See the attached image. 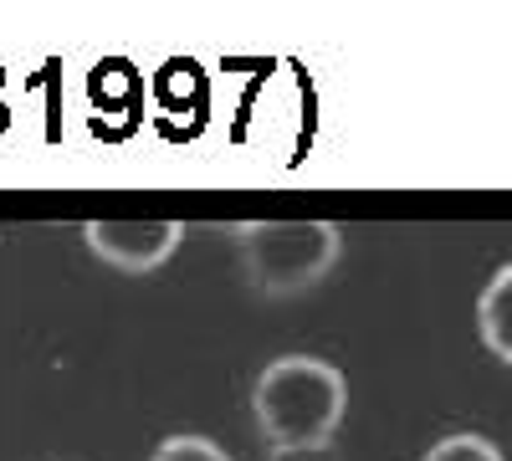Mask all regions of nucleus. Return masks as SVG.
Wrapping results in <instances>:
<instances>
[{
	"label": "nucleus",
	"mask_w": 512,
	"mask_h": 461,
	"mask_svg": "<svg viewBox=\"0 0 512 461\" xmlns=\"http://www.w3.org/2000/svg\"><path fill=\"white\" fill-rule=\"evenodd\" d=\"M344 410H349L344 369L313 354H282L251 385V421L272 451L333 446Z\"/></svg>",
	"instance_id": "nucleus-1"
},
{
	"label": "nucleus",
	"mask_w": 512,
	"mask_h": 461,
	"mask_svg": "<svg viewBox=\"0 0 512 461\" xmlns=\"http://www.w3.org/2000/svg\"><path fill=\"white\" fill-rule=\"evenodd\" d=\"M231 236L241 272L262 298H297L344 257V231L333 221H241Z\"/></svg>",
	"instance_id": "nucleus-2"
},
{
	"label": "nucleus",
	"mask_w": 512,
	"mask_h": 461,
	"mask_svg": "<svg viewBox=\"0 0 512 461\" xmlns=\"http://www.w3.org/2000/svg\"><path fill=\"white\" fill-rule=\"evenodd\" d=\"M88 251L113 272H159L185 241V221H88Z\"/></svg>",
	"instance_id": "nucleus-3"
},
{
	"label": "nucleus",
	"mask_w": 512,
	"mask_h": 461,
	"mask_svg": "<svg viewBox=\"0 0 512 461\" xmlns=\"http://www.w3.org/2000/svg\"><path fill=\"white\" fill-rule=\"evenodd\" d=\"M477 333L492 349V359H502L512 369V262L492 272V282L477 292Z\"/></svg>",
	"instance_id": "nucleus-4"
},
{
	"label": "nucleus",
	"mask_w": 512,
	"mask_h": 461,
	"mask_svg": "<svg viewBox=\"0 0 512 461\" xmlns=\"http://www.w3.org/2000/svg\"><path fill=\"white\" fill-rule=\"evenodd\" d=\"M420 461H507V456L497 441H487L477 431H456V436H441Z\"/></svg>",
	"instance_id": "nucleus-5"
},
{
	"label": "nucleus",
	"mask_w": 512,
	"mask_h": 461,
	"mask_svg": "<svg viewBox=\"0 0 512 461\" xmlns=\"http://www.w3.org/2000/svg\"><path fill=\"white\" fill-rule=\"evenodd\" d=\"M149 461H231L226 456V446L221 441H210V436H164L159 446H154V456Z\"/></svg>",
	"instance_id": "nucleus-6"
},
{
	"label": "nucleus",
	"mask_w": 512,
	"mask_h": 461,
	"mask_svg": "<svg viewBox=\"0 0 512 461\" xmlns=\"http://www.w3.org/2000/svg\"><path fill=\"white\" fill-rule=\"evenodd\" d=\"M267 461H344L338 446H292V451H272Z\"/></svg>",
	"instance_id": "nucleus-7"
}]
</instances>
